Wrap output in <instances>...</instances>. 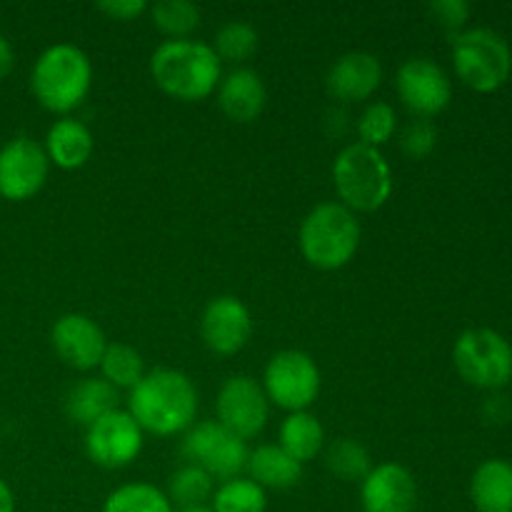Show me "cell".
<instances>
[{
  "mask_svg": "<svg viewBox=\"0 0 512 512\" xmlns=\"http://www.w3.org/2000/svg\"><path fill=\"white\" fill-rule=\"evenodd\" d=\"M128 413L133 415L140 430L168 438V435L183 433L195 423L198 390L193 380L180 370H150L130 390Z\"/></svg>",
  "mask_w": 512,
  "mask_h": 512,
  "instance_id": "obj_1",
  "label": "cell"
},
{
  "mask_svg": "<svg viewBox=\"0 0 512 512\" xmlns=\"http://www.w3.org/2000/svg\"><path fill=\"white\" fill-rule=\"evenodd\" d=\"M150 75L170 98L193 103L220 85V58L213 45L200 40H165L150 58Z\"/></svg>",
  "mask_w": 512,
  "mask_h": 512,
  "instance_id": "obj_2",
  "label": "cell"
},
{
  "mask_svg": "<svg viewBox=\"0 0 512 512\" xmlns=\"http://www.w3.org/2000/svg\"><path fill=\"white\" fill-rule=\"evenodd\" d=\"M93 85V63L73 43H55L38 55L30 73L35 100L50 113H70L78 108Z\"/></svg>",
  "mask_w": 512,
  "mask_h": 512,
  "instance_id": "obj_3",
  "label": "cell"
},
{
  "mask_svg": "<svg viewBox=\"0 0 512 512\" xmlns=\"http://www.w3.org/2000/svg\"><path fill=\"white\" fill-rule=\"evenodd\" d=\"M333 183L345 208L353 213H375L393 195V170L380 148L350 143L335 158Z\"/></svg>",
  "mask_w": 512,
  "mask_h": 512,
  "instance_id": "obj_4",
  "label": "cell"
},
{
  "mask_svg": "<svg viewBox=\"0 0 512 512\" xmlns=\"http://www.w3.org/2000/svg\"><path fill=\"white\" fill-rule=\"evenodd\" d=\"M360 248V223L343 203H320L300 225V253L313 268L340 270Z\"/></svg>",
  "mask_w": 512,
  "mask_h": 512,
  "instance_id": "obj_5",
  "label": "cell"
},
{
  "mask_svg": "<svg viewBox=\"0 0 512 512\" xmlns=\"http://www.w3.org/2000/svg\"><path fill=\"white\" fill-rule=\"evenodd\" d=\"M455 73L480 93L498 90L510 78L512 53L500 33L490 28H468L453 35Z\"/></svg>",
  "mask_w": 512,
  "mask_h": 512,
  "instance_id": "obj_6",
  "label": "cell"
},
{
  "mask_svg": "<svg viewBox=\"0 0 512 512\" xmlns=\"http://www.w3.org/2000/svg\"><path fill=\"white\" fill-rule=\"evenodd\" d=\"M453 363L460 378L475 388H503L512 378V348L490 328L465 330L453 348Z\"/></svg>",
  "mask_w": 512,
  "mask_h": 512,
  "instance_id": "obj_7",
  "label": "cell"
},
{
  "mask_svg": "<svg viewBox=\"0 0 512 512\" xmlns=\"http://www.w3.org/2000/svg\"><path fill=\"white\" fill-rule=\"evenodd\" d=\"M268 403L288 413H303L320 395V370L303 350H280L268 360L263 373Z\"/></svg>",
  "mask_w": 512,
  "mask_h": 512,
  "instance_id": "obj_8",
  "label": "cell"
},
{
  "mask_svg": "<svg viewBox=\"0 0 512 512\" xmlns=\"http://www.w3.org/2000/svg\"><path fill=\"white\" fill-rule=\"evenodd\" d=\"M180 450H183L188 465H198L210 478H220L223 483L240 478L250 455L245 440L228 433L218 420H203V423L190 425L185 430Z\"/></svg>",
  "mask_w": 512,
  "mask_h": 512,
  "instance_id": "obj_9",
  "label": "cell"
},
{
  "mask_svg": "<svg viewBox=\"0 0 512 512\" xmlns=\"http://www.w3.org/2000/svg\"><path fill=\"white\" fill-rule=\"evenodd\" d=\"M45 148L28 135H18L0 148V198L23 203L38 195L48 180Z\"/></svg>",
  "mask_w": 512,
  "mask_h": 512,
  "instance_id": "obj_10",
  "label": "cell"
},
{
  "mask_svg": "<svg viewBox=\"0 0 512 512\" xmlns=\"http://www.w3.org/2000/svg\"><path fill=\"white\" fill-rule=\"evenodd\" d=\"M218 423L235 438L250 440L268 425V395L263 385L248 375H233L220 388L215 400Z\"/></svg>",
  "mask_w": 512,
  "mask_h": 512,
  "instance_id": "obj_11",
  "label": "cell"
},
{
  "mask_svg": "<svg viewBox=\"0 0 512 512\" xmlns=\"http://www.w3.org/2000/svg\"><path fill=\"white\" fill-rule=\"evenodd\" d=\"M143 450V430L133 415L125 410H113L88 425L85 433V453L95 465L105 470L128 468Z\"/></svg>",
  "mask_w": 512,
  "mask_h": 512,
  "instance_id": "obj_12",
  "label": "cell"
},
{
  "mask_svg": "<svg viewBox=\"0 0 512 512\" xmlns=\"http://www.w3.org/2000/svg\"><path fill=\"white\" fill-rule=\"evenodd\" d=\"M395 88L410 113L428 120L443 113L453 98V83H450L448 73L435 60L423 58V55L408 58L400 65Z\"/></svg>",
  "mask_w": 512,
  "mask_h": 512,
  "instance_id": "obj_13",
  "label": "cell"
},
{
  "mask_svg": "<svg viewBox=\"0 0 512 512\" xmlns=\"http://www.w3.org/2000/svg\"><path fill=\"white\" fill-rule=\"evenodd\" d=\"M50 343H53L55 355L68 368L80 370V373L100 368V360L108 348L103 328L83 313H68L55 320L50 330Z\"/></svg>",
  "mask_w": 512,
  "mask_h": 512,
  "instance_id": "obj_14",
  "label": "cell"
},
{
  "mask_svg": "<svg viewBox=\"0 0 512 512\" xmlns=\"http://www.w3.org/2000/svg\"><path fill=\"white\" fill-rule=\"evenodd\" d=\"M200 335L213 353H240L253 335L250 310L235 295H220L205 305L203 318H200Z\"/></svg>",
  "mask_w": 512,
  "mask_h": 512,
  "instance_id": "obj_15",
  "label": "cell"
},
{
  "mask_svg": "<svg viewBox=\"0 0 512 512\" xmlns=\"http://www.w3.org/2000/svg\"><path fill=\"white\" fill-rule=\"evenodd\" d=\"M365 512H415L418 485L413 473L400 463H380L360 483Z\"/></svg>",
  "mask_w": 512,
  "mask_h": 512,
  "instance_id": "obj_16",
  "label": "cell"
},
{
  "mask_svg": "<svg viewBox=\"0 0 512 512\" xmlns=\"http://www.w3.org/2000/svg\"><path fill=\"white\" fill-rule=\"evenodd\" d=\"M380 83H383V65L373 53H365V50L340 55L325 75L328 93L343 103L368 100L380 88Z\"/></svg>",
  "mask_w": 512,
  "mask_h": 512,
  "instance_id": "obj_17",
  "label": "cell"
},
{
  "mask_svg": "<svg viewBox=\"0 0 512 512\" xmlns=\"http://www.w3.org/2000/svg\"><path fill=\"white\" fill-rule=\"evenodd\" d=\"M268 103L263 78L250 68H238L225 75L218 85V105L235 123H253Z\"/></svg>",
  "mask_w": 512,
  "mask_h": 512,
  "instance_id": "obj_18",
  "label": "cell"
},
{
  "mask_svg": "<svg viewBox=\"0 0 512 512\" xmlns=\"http://www.w3.org/2000/svg\"><path fill=\"white\" fill-rule=\"evenodd\" d=\"M95 148L93 133L83 120L60 118L50 125L45 135V155L50 163H55L63 170H78L90 160Z\"/></svg>",
  "mask_w": 512,
  "mask_h": 512,
  "instance_id": "obj_19",
  "label": "cell"
},
{
  "mask_svg": "<svg viewBox=\"0 0 512 512\" xmlns=\"http://www.w3.org/2000/svg\"><path fill=\"white\" fill-rule=\"evenodd\" d=\"M245 470L263 490H290L303 478V465L290 458L280 445H260L248 455Z\"/></svg>",
  "mask_w": 512,
  "mask_h": 512,
  "instance_id": "obj_20",
  "label": "cell"
},
{
  "mask_svg": "<svg viewBox=\"0 0 512 512\" xmlns=\"http://www.w3.org/2000/svg\"><path fill=\"white\" fill-rule=\"evenodd\" d=\"M113 410H118V390L103 378H83L65 395V415L85 428Z\"/></svg>",
  "mask_w": 512,
  "mask_h": 512,
  "instance_id": "obj_21",
  "label": "cell"
},
{
  "mask_svg": "<svg viewBox=\"0 0 512 512\" xmlns=\"http://www.w3.org/2000/svg\"><path fill=\"white\" fill-rule=\"evenodd\" d=\"M470 498L478 512H512V465L485 460L470 480Z\"/></svg>",
  "mask_w": 512,
  "mask_h": 512,
  "instance_id": "obj_22",
  "label": "cell"
},
{
  "mask_svg": "<svg viewBox=\"0 0 512 512\" xmlns=\"http://www.w3.org/2000/svg\"><path fill=\"white\" fill-rule=\"evenodd\" d=\"M325 445V430L320 420L313 413L303 410V413H290L280 425V448L305 465L313 460L315 455L323 450Z\"/></svg>",
  "mask_w": 512,
  "mask_h": 512,
  "instance_id": "obj_23",
  "label": "cell"
},
{
  "mask_svg": "<svg viewBox=\"0 0 512 512\" xmlns=\"http://www.w3.org/2000/svg\"><path fill=\"white\" fill-rule=\"evenodd\" d=\"M215 493V480L205 473L198 465H183L180 470H175L168 480V500L173 505H178V510L183 508H200L208 500H213Z\"/></svg>",
  "mask_w": 512,
  "mask_h": 512,
  "instance_id": "obj_24",
  "label": "cell"
},
{
  "mask_svg": "<svg viewBox=\"0 0 512 512\" xmlns=\"http://www.w3.org/2000/svg\"><path fill=\"white\" fill-rule=\"evenodd\" d=\"M103 512H175L168 495L150 483H128L105 498Z\"/></svg>",
  "mask_w": 512,
  "mask_h": 512,
  "instance_id": "obj_25",
  "label": "cell"
},
{
  "mask_svg": "<svg viewBox=\"0 0 512 512\" xmlns=\"http://www.w3.org/2000/svg\"><path fill=\"white\" fill-rule=\"evenodd\" d=\"M100 370H103V380H108L115 390L118 388H130L143 380L145 375V363L143 355L133 348V345L125 343H108L105 348L103 360H100Z\"/></svg>",
  "mask_w": 512,
  "mask_h": 512,
  "instance_id": "obj_26",
  "label": "cell"
},
{
  "mask_svg": "<svg viewBox=\"0 0 512 512\" xmlns=\"http://www.w3.org/2000/svg\"><path fill=\"white\" fill-rule=\"evenodd\" d=\"M325 465L343 483H363L370 470H373L370 453L365 450L363 443L353 438L335 440L328 448V455H325Z\"/></svg>",
  "mask_w": 512,
  "mask_h": 512,
  "instance_id": "obj_27",
  "label": "cell"
},
{
  "mask_svg": "<svg viewBox=\"0 0 512 512\" xmlns=\"http://www.w3.org/2000/svg\"><path fill=\"white\" fill-rule=\"evenodd\" d=\"M213 512H265L268 493L250 478L225 480L213 493Z\"/></svg>",
  "mask_w": 512,
  "mask_h": 512,
  "instance_id": "obj_28",
  "label": "cell"
},
{
  "mask_svg": "<svg viewBox=\"0 0 512 512\" xmlns=\"http://www.w3.org/2000/svg\"><path fill=\"white\" fill-rule=\"evenodd\" d=\"M150 18L170 40H183L200 25V8L193 0H158L150 8Z\"/></svg>",
  "mask_w": 512,
  "mask_h": 512,
  "instance_id": "obj_29",
  "label": "cell"
},
{
  "mask_svg": "<svg viewBox=\"0 0 512 512\" xmlns=\"http://www.w3.org/2000/svg\"><path fill=\"white\" fill-rule=\"evenodd\" d=\"M258 43V30L253 25L245 23V20H230V23L220 25V30L215 33L213 50L220 60L243 63L250 55H255Z\"/></svg>",
  "mask_w": 512,
  "mask_h": 512,
  "instance_id": "obj_30",
  "label": "cell"
},
{
  "mask_svg": "<svg viewBox=\"0 0 512 512\" xmlns=\"http://www.w3.org/2000/svg\"><path fill=\"white\" fill-rule=\"evenodd\" d=\"M395 128H398V115H395L393 105L385 103V100L370 103L358 118L360 143L370 145V148H380V145L388 143L395 135Z\"/></svg>",
  "mask_w": 512,
  "mask_h": 512,
  "instance_id": "obj_31",
  "label": "cell"
},
{
  "mask_svg": "<svg viewBox=\"0 0 512 512\" xmlns=\"http://www.w3.org/2000/svg\"><path fill=\"white\" fill-rule=\"evenodd\" d=\"M435 145H438V128L428 118L410 120V125L400 135V148L413 160L428 158Z\"/></svg>",
  "mask_w": 512,
  "mask_h": 512,
  "instance_id": "obj_32",
  "label": "cell"
},
{
  "mask_svg": "<svg viewBox=\"0 0 512 512\" xmlns=\"http://www.w3.org/2000/svg\"><path fill=\"white\" fill-rule=\"evenodd\" d=\"M428 13L440 28L450 30L453 35L460 33L465 23L470 18V5L465 0H433L428 5Z\"/></svg>",
  "mask_w": 512,
  "mask_h": 512,
  "instance_id": "obj_33",
  "label": "cell"
},
{
  "mask_svg": "<svg viewBox=\"0 0 512 512\" xmlns=\"http://www.w3.org/2000/svg\"><path fill=\"white\" fill-rule=\"evenodd\" d=\"M95 8L113 20H133L148 10L145 0H100Z\"/></svg>",
  "mask_w": 512,
  "mask_h": 512,
  "instance_id": "obj_34",
  "label": "cell"
},
{
  "mask_svg": "<svg viewBox=\"0 0 512 512\" xmlns=\"http://www.w3.org/2000/svg\"><path fill=\"white\" fill-rule=\"evenodd\" d=\"M13 63H15L13 45H10L8 38H3V35H0V80L8 78L10 70H13Z\"/></svg>",
  "mask_w": 512,
  "mask_h": 512,
  "instance_id": "obj_35",
  "label": "cell"
},
{
  "mask_svg": "<svg viewBox=\"0 0 512 512\" xmlns=\"http://www.w3.org/2000/svg\"><path fill=\"white\" fill-rule=\"evenodd\" d=\"M0 512H15V495L3 478H0Z\"/></svg>",
  "mask_w": 512,
  "mask_h": 512,
  "instance_id": "obj_36",
  "label": "cell"
},
{
  "mask_svg": "<svg viewBox=\"0 0 512 512\" xmlns=\"http://www.w3.org/2000/svg\"><path fill=\"white\" fill-rule=\"evenodd\" d=\"M175 512H213V508H208V505H200V508H183V510H175Z\"/></svg>",
  "mask_w": 512,
  "mask_h": 512,
  "instance_id": "obj_37",
  "label": "cell"
}]
</instances>
